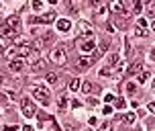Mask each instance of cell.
I'll use <instances>...</instances> for the list:
<instances>
[{"instance_id": "cell-1", "label": "cell", "mask_w": 155, "mask_h": 131, "mask_svg": "<svg viewBox=\"0 0 155 131\" xmlns=\"http://www.w3.org/2000/svg\"><path fill=\"white\" fill-rule=\"evenodd\" d=\"M49 62H53L55 66H65L68 64V51H65V47L63 45L53 47L51 53H49Z\"/></svg>"}, {"instance_id": "cell-2", "label": "cell", "mask_w": 155, "mask_h": 131, "mask_svg": "<svg viewBox=\"0 0 155 131\" xmlns=\"http://www.w3.org/2000/svg\"><path fill=\"white\" fill-rule=\"evenodd\" d=\"M76 47H78V51H80V53L90 55L94 51V47H96V41H94L92 37H80L76 41Z\"/></svg>"}, {"instance_id": "cell-3", "label": "cell", "mask_w": 155, "mask_h": 131, "mask_svg": "<svg viewBox=\"0 0 155 131\" xmlns=\"http://www.w3.org/2000/svg\"><path fill=\"white\" fill-rule=\"evenodd\" d=\"M31 92H33V96H35V98L43 105V107H47V105H49V96H51V94H49V90H47L45 86H33Z\"/></svg>"}, {"instance_id": "cell-4", "label": "cell", "mask_w": 155, "mask_h": 131, "mask_svg": "<svg viewBox=\"0 0 155 131\" xmlns=\"http://www.w3.org/2000/svg\"><path fill=\"white\" fill-rule=\"evenodd\" d=\"M21 109H23V115L27 117V119H31V117L37 115V109H35V105H33L31 98H23L21 100Z\"/></svg>"}, {"instance_id": "cell-5", "label": "cell", "mask_w": 155, "mask_h": 131, "mask_svg": "<svg viewBox=\"0 0 155 131\" xmlns=\"http://www.w3.org/2000/svg\"><path fill=\"white\" fill-rule=\"evenodd\" d=\"M78 31H80L82 37H92L94 29H92V25L88 23V21H78Z\"/></svg>"}, {"instance_id": "cell-6", "label": "cell", "mask_w": 155, "mask_h": 131, "mask_svg": "<svg viewBox=\"0 0 155 131\" xmlns=\"http://www.w3.org/2000/svg\"><path fill=\"white\" fill-rule=\"evenodd\" d=\"M53 21H57V15H55L53 10L51 12H43L41 16H37V19H31V23H53Z\"/></svg>"}, {"instance_id": "cell-7", "label": "cell", "mask_w": 155, "mask_h": 131, "mask_svg": "<svg viewBox=\"0 0 155 131\" xmlns=\"http://www.w3.org/2000/svg\"><path fill=\"white\" fill-rule=\"evenodd\" d=\"M108 8L114 12V15H123V12H124L123 0H108Z\"/></svg>"}, {"instance_id": "cell-8", "label": "cell", "mask_w": 155, "mask_h": 131, "mask_svg": "<svg viewBox=\"0 0 155 131\" xmlns=\"http://www.w3.org/2000/svg\"><path fill=\"white\" fill-rule=\"evenodd\" d=\"M4 23H6L8 27L12 29V31H18V29H21V19H18L16 15H10V16L6 19V21H4Z\"/></svg>"}, {"instance_id": "cell-9", "label": "cell", "mask_w": 155, "mask_h": 131, "mask_svg": "<svg viewBox=\"0 0 155 131\" xmlns=\"http://www.w3.org/2000/svg\"><path fill=\"white\" fill-rule=\"evenodd\" d=\"M8 68L12 70V72H21L25 68V57H16L12 62H8Z\"/></svg>"}, {"instance_id": "cell-10", "label": "cell", "mask_w": 155, "mask_h": 131, "mask_svg": "<svg viewBox=\"0 0 155 131\" xmlns=\"http://www.w3.org/2000/svg\"><path fill=\"white\" fill-rule=\"evenodd\" d=\"M92 62H94V57H90V55H82V57L78 60V68L80 70H88L90 66H92Z\"/></svg>"}, {"instance_id": "cell-11", "label": "cell", "mask_w": 155, "mask_h": 131, "mask_svg": "<svg viewBox=\"0 0 155 131\" xmlns=\"http://www.w3.org/2000/svg\"><path fill=\"white\" fill-rule=\"evenodd\" d=\"M57 31H61V33H68L71 29V23H70V19H57Z\"/></svg>"}, {"instance_id": "cell-12", "label": "cell", "mask_w": 155, "mask_h": 131, "mask_svg": "<svg viewBox=\"0 0 155 131\" xmlns=\"http://www.w3.org/2000/svg\"><path fill=\"white\" fill-rule=\"evenodd\" d=\"M12 33L15 31H12L6 23H0V37H12Z\"/></svg>"}, {"instance_id": "cell-13", "label": "cell", "mask_w": 155, "mask_h": 131, "mask_svg": "<svg viewBox=\"0 0 155 131\" xmlns=\"http://www.w3.org/2000/svg\"><path fill=\"white\" fill-rule=\"evenodd\" d=\"M4 57H6L8 62H12V60H16V57H18V51H16V47H8L6 51H4Z\"/></svg>"}, {"instance_id": "cell-14", "label": "cell", "mask_w": 155, "mask_h": 131, "mask_svg": "<svg viewBox=\"0 0 155 131\" xmlns=\"http://www.w3.org/2000/svg\"><path fill=\"white\" fill-rule=\"evenodd\" d=\"M31 68H33V72H43L47 68V64H45V60H35Z\"/></svg>"}, {"instance_id": "cell-15", "label": "cell", "mask_w": 155, "mask_h": 131, "mask_svg": "<svg viewBox=\"0 0 155 131\" xmlns=\"http://www.w3.org/2000/svg\"><path fill=\"white\" fill-rule=\"evenodd\" d=\"M16 51H18V57H27V55L31 53V45L27 43V45H21V47H16Z\"/></svg>"}, {"instance_id": "cell-16", "label": "cell", "mask_w": 155, "mask_h": 131, "mask_svg": "<svg viewBox=\"0 0 155 131\" xmlns=\"http://www.w3.org/2000/svg\"><path fill=\"white\" fill-rule=\"evenodd\" d=\"M123 121H124V123H129V125H133L135 121H137V115H135V113H127V115L123 117Z\"/></svg>"}, {"instance_id": "cell-17", "label": "cell", "mask_w": 155, "mask_h": 131, "mask_svg": "<svg viewBox=\"0 0 155 131\" xmlns=\"http://www.w3.org/2000/svg\"><path fill=\"white\" fill-rule=\"evenodd\" d=\"M80 88H82V92H84V94H90V92L94 90V86L90 84V82H84V84H80Z\"/></svg>"}, {"instance_id": "cell-18", "label": "cell", "mask_w": 155, "mask_h": 131, "mask_svg": "<svg viewBox=\"0 0 155 131\" xmlns=\"http://www.w3.org/2000/svg\"><path fill=\"white\" fill-rule=\"evenodd\" d=\"M118 60H120V57H118V53H110L108 55V66H110V68H114Z\"/></svg>"}, {"instance_id": "cell-19", "label": "cell", "mask_w": 155, "mask_h": 131, "mask_svg": "<svg viewBox=\"0 0 155 131\" xmlns=\"http://www.w3.org/2000/svg\"><path fill=\"white\" fill-rule=\"evenodd\" d=\"M106 12H108V8H106V6H98V8H96V16H98V19H104Z\"/></svg>"}, {"instance_id": "cell-20", "label": "cell", "mask_w": 155, "mask_h": 131, "mask_svg": "<svg viewBox=\"0 0 155 131\" xmlns=\"http://www.w3.org/2000/svg\"><path fill=\"white\" fill-rule=\"evenodd\" d=\"M80 84H82V82H80L78 78H74V80L70 82V90H71V92H76V90H80Z\"/></svg>"}, {"instance_id": "cell-21", "label": "cell", "mask_w": 155, "mask_h": 131, "mask_svg": "<svg viewBox=\"0 0 155 131\" xmlns=\"http://www.w3.org/2000/svg\"><path fill=\"white\" fill-rule=\"evenodd\" d=\"M141 70H143V68H141V64H133L131 68H129V74H131V76H135V74H139Z\"/></svg>"}, {"instance_id": "cell-22", "label": "cell", "mask_w": 155, "mask_h": 131, "mask_svg": "<svg viewBox=\"0 0 155 131\" xmlns=\"http://www.w3.org/2000/svg\"><path fill=\"white\" fill-rule=\"evenodd\" d=\"M98 74H100V78L104 76V78H108V76H112V68H110V66H106V68H102L100 72H98Z\"/></svg>"}, {"instance_id": "cell-23", "label": "cell", "mask_w": 155, "mask_h": 131, "mask_svg": "<svg viewBox=\"0 0 155 131\" xmlns=\"http://www.w3.org/2000/svg\"><path fill=\"white\" fill-rule=\"evenodd\" d=\"M57 105H59V109H65V107H68V96L61 94V96L57 98Z\"/></svg>"}, {"instance_id": "cell-24", "label": "cell", "mask_w": 155, "mask_h": 131, "mask_svg": "<svg viewBox=\"0 0 155 131\" xmlns=\"http://www.w3.org/2000/svg\"><path fill=\"white\" fill-rule=\"evenodd\" d=\"M33 10L41 12V10H43V2H41V0H33Z\"/></svg>"}, {"instance_id": "cell-25", "label": "cell", "mask_w": 155, "mask_h": 131, "mask_svg": "<svg viewBox=\"0 0 155 131\" xmlns=\"http://www.w3.org/2000/svg\"><path fill=\"white\" fill-rule=\"evenodd\" d=\"M57 80H59L57 74H47V82H49V84H57Z\"/></svg>"}, {"instance_id": "cell-26", "label": "cell", "mask_w": 155, "mask_h": 131, "mask_svg": "<svg viewBox=\"0 0 155 131\" xmlns=\"http://www.w3.org/2000/svg\"><path fill=\"white\" fill-rule=\"evenodd\" d=\"M100 131H114V127H112V123H102Z\"/></svg>"}, {"instance_id": "cell-27", "label": "cell", "mask_w": 155, "mask_h": 131, "mask_svg": "<svg viewBox=\"0 0 155 131\" xmlns=\"http://www.w3.org/2000/svg\"><path fill=\"white\" fill-rule=\"evenodd\" d=\"M137 80H139L141 84H145V82L149 80V74H147V72H143V74H139V78H137Z\"/></svg>"}, {"instance_id": "cell-28", "label": "cell", "mask_w": 155, "mask_h": 131, "mask_svg": "<svg viewBox=\"0 0 155 131\" xmlns=\"http://www.w3.org/2000/svg\"><path fill=\"white\" fill-rule=\"evenodd\" d=\"M137 25H139V29H145V31H147V21H145V19H139Z\"/></svg>"}, {"instance_id": "cell-29", "label": "cell", "mask_w": 155, "mask_h": 131, "mask_svg": "<svg viewBox=\"0 0 155 131\" xmlns=\"http://www.w3.org/2000/svg\"><path fill=\"white\" fill-rule=\"evenodd\" d=\"M127 92H129V94L135 92V84H133V82H127Z\"/></svg>"}, {"instance_id": "cell-30", "label": "cell", "mask_w": 155, "mask_h": 131, "mask_svg": "<svg viewBox=\"0 0 155 131\" xmlns=\"http://www.w3.org/2000/svg\"><path fill=\"white\" fill-rule=\"evenodd\" d=\"M16 129H18L16 125H4V127H2V131H16Z\"/></svg>"}, {"instance_id": "cell-31", "label": "cell", "mask_w": 155, "mask_h": 131, "mask_svg": "<svg viewBox=\"0 0 155 131\" xmlns=\"http://www.w3.org/2000/svg\"><path fill=\"white\" fill-rule=\"evenodd\" d=\"M147 16L153 21V4H149V6H147Z\"/></svg>"}, {"instance_id": "cell-32", "label": "cell", "mask_w": 155, "mask_h": 131, "mask_svg": "<svg viewBox=\"0 0 155 131\" xmlns=\"http://www.w3.org/2000/svg\"><path fill=\"white\" fill-rule=\"evenodd\" d=\"M135 33H137V35H139V37H145V35H147L149 31H145V29H137V31H135Z\"/></svg>"}, {"instance_id": "cell-33", "label": "cell", "mask_w": 155, "mask_h": 131, "mask_svg": "<svg viewBox=\"0 0 155 131\" xmlns=\"http://www.w3.org/2000/svg\"><path fill=\"white\" fill-rule=\"evenodd\" d=\"M104 100H106V102H112V100H114V94L106 92V96H104Z\"/></svg>"}, {"instance_id": "cell-34", "label": "cell", "mask_w": 155, "mask_h": 131, "mask_svg": "<svg viewBox=\"0 0 155 131\" xmlns=\"http://www.w3.org/2000/svg\"><path fill=\"white\" fill-rule=\"evenodd\" d=\"M116 109H124V100H123V98L116 100Z\"/></svg>"}, {"instance_id": "cell-35", "label": "cell", "mask_w": 155, "mask_h": 131, "mask_svg": "<svg viewBox=\"0 0 155 131\" xmlns=\"http://www.w3.org/2000/svg\"><path fill=\"white\" fill-rule=\"evenodd\" d=\"M106 47H108V43H106V41H102V43H100V51H102V53L106 51Z\"/></svg>"}, {"instance_id": "cell-36", "label": "cell", "mask_w": 155, "mask_h": 131, "mask_svg": "<svg viewBox=\"0 0 155 131\" xmlns=\"http://www.w3.org/2000/svg\"><path fill=\"white\" fill-rule=\"evenodd\" d=\"M88 105H92V107H96V105H98V100H96V98H92V96H90V98H88Z\"/></svg>"}, {"instance_id": "cell-37", "label": "cell", "mask_w": 155, "mask_h": 131, "mask_svg": "<svg viewBox=\"0 0 155 131\" xmlns=\"http://www.w3.org/2000/svg\"><path fill=\"white\" fill-rule=\"evenodd\" d=\"M102 113H104V115H110V113H112V107H104V109H102Z\"/></svg>"}, {"instance_id": "cell-38", "label": "cell", "mask_w": 155, "mask_h": 131, "mask_svg": "<svg viewBox=\"0 0 155 131\" xmlns=\"http://www.w3.org/2000/svg\"><path fill=\"white\" fill-rule=\"evenodd\" d=\"M23 131H33V127H31V125H25V127H23Z\"/></svg>"}, {"instance_id": "cell-39", "label": "cell", "mask_w": 155, "mask_h": 131, "mask_svg": "<svg viewBox=\"0 0 155 131\" xmlns=\"http://www.w3.org/2000/svg\"><path fill=\"white\" fill-rule=\"evenodd\" d=\"M90 2H92V4H100L102 0H90Z\"/></svg>"}, {"instance_id": "cell-40", "label": "cell", "mask_w": 155, "mask_h": 131, "mask_svg": "<svg viewBox=\"0 0 155 131\" xmlns=\"http://www.w3.org/2000/svg\"><path fill=\"white\" fill-rule=\"evenodd\" d=\"M47 2H49V4H57V0H47Z\"/></svg>"}, {"instance_id": "cell-41", "label": "cell", "mask_w": 155, "mask_h": 131, "mask_svg": "<svg viewBox=\"0 0 155 131\" xmlns=\"http://www.w3.org/2000/svg\"><path fill=\"white\" fill-rule=\"evenodd\" d=\"M4 53V47H2V43H0V55Z\"/></svg>"}, {"instance_id": "cell-42", "label": "cell", "mask_w": 155, "mask_h": 131, "mask_svg": "<svg viewBox=\"0 0 155 131\" xmlns=\"http://www.w3.org/2000/svg\"><path fill=\"white\" fill-rule=\"evenodd\" d=\"M53 131H59V127H57V125H55V123H53Z\"/></svg>"}, {"instance_id": "cell-43", "label": "cell", "mask_w": 155, "mask_h": 131, "mask_svg": "<svg viewBox=\"0 0 155 131\" xmlns=\"http://www.w3.org/2000/svg\"><path fill=\"white\" fill-rule=\"evenodd\" d=\"M68 131H78V129H74V127H68Z\"/></svg>"}, {"instance_id": "cell-44", "label": "cell", "mask_w": 155, "mask_h": 131, "mask_svg": "<svg viewBox=\"0 0 155 131\" xmlns=\"http://www.w3.org/2000/svg\"><path fill=\"white\" fill-rule=\"evenodd\" d=\"M2 82H4V78H2V76H0V86H2Z\"/></svg>"}]
</instances>
